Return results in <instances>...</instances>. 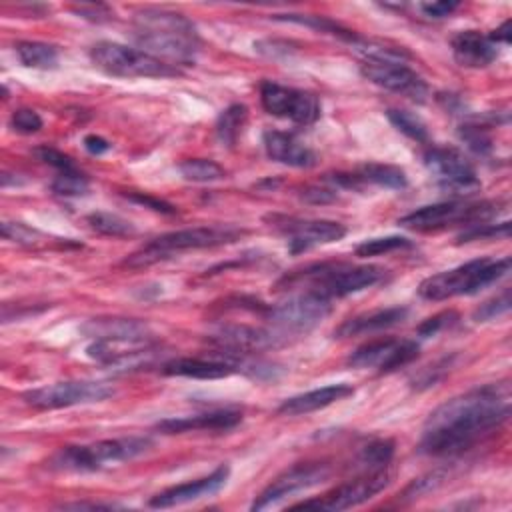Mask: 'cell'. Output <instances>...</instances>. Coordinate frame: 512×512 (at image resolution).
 Returning a JSON list of instances; mask_svg holds the SVG:
<instances>
[{
  "mask_svg": "<svg viewBox=\"0 0 512 512\" xmlns=\"http://www.w3.org/2000/svg\"><path fill=\"white\" fill-rule=\"evenodd\" d=\"M82 332L94 340H152L148 326L134 318H94Z\"/></svg>",
  "mask_w": 512,
  "mask_h": 512,
  "instance_id": "25",
  "label": "cell"
},
{
  "mask_svg": "<svg viewBox=\"0 0 512 512\" xmlns=\"http://www.w3.org/2000/svg\"><path fill=\"white\" fill-rule=\"evenodd\" d=\"M132 38L140 50L172 64H192L200 50V36L192 20L180 12L144 8L132 18Z\"/></svg>",
  "mask_w": 512,
  "mask_h": 512,
  "instance_id": "2",
  "label": "cell"
},
{
  "mask_svg": "<svg viewBox=\"0 0 512 512\" xmlns=\"http://www.w3.org/2000/svg\"><path fill=\"white\" fill-rule=\"evenodd\" d=\"M420 354L416 340H398V338H378L358 346L350 356L348 364L352 368H376L378 372H394Z\"/></svg>",
  "mask_w": 512,
  "mask_h": 512,
  "instance_id": "14",
  "label": "cell"
},
{
  "mask_svg": "<svg viewBox=\"0 0 512 512\" xmlns=\"http://www.w3.org/2000/svg\"><path fill=\"white\" fill-rule=\"evenodd\" d=\"M230 476V466L228 464H220L214 472H210L204 478L198 480H190L178 486H170L158 494H154L148 500L150 508H172V506H180V504H188L206 496L216 494L228 480Z\"/></svg>",
  "mask_w": 512,
  "mask_h": 512,
  "instance_id": "18",
  "label": "cell"
},
{
  "mask_svg": "<svg viewBox=\"0 0 512 512\" xmlns=\"http://www.w3.org/2000/svg\"><path fill=\"white\" fill-rule=\"evenodd\" d=\"M246 120L248 108L244 104H230L226 110H222L216 120V138L220 144L232 148L246 126Z\"/></svg>",
  "mask_w": 512,
  "mask_h": 512,
  "instance_id": "28",
  "label": "cell"
},
{
  "mask_svg": "<svg viewBox=\"0 0 512 512\" xmlns=\"http://www.w3.org/2000/svg\"><path fill=\"white\" fill-rule=\"evenodd\" d=\"M246 234L244 228L232 226V224H218V226H194L184 230L166 232L162 236H156L140 250L132 252L124 264L132 268H144L154 262H160L164 258H170L184 250H200V248H214L222 244H232L240 240Z\"/></svg>",
  "mask_w": 512,
  "mask_h": 512,
  "instance_id": "3",
  "label": "cell"
},
{
  "mask_svg": "<svg viewBox=\"0 0 512 512\" xmlns=\"http://www.w3.org/2000/svg\"><path fill=\"white\" fill-rule=\"evenodd\" d=\"M274 226L288 236V250L292 254L306 252L320 244L338 242L346 236V228L334 220H302V218H270Z\"/></svg>",
  "mask_w": 512,
  "mask_h": 512,
  "instance_id": "16",
  "label": "cell"
},
{
  "mask_svg": "<svg viewBox=\"0 0 512 512\" xmlns=\"http://www.w3.org/2000/svg\"><path fill=\"white\" fill-rule=\"evenodd\" d=\"M50 188L56 196H64V198L84 196L88 192V178L80 170L58 172V176L52 180Z\"/></svg>",
  "mask_w": 512,
  "mask_h": 512,
  "instance_id": "33",
  "label": "cell"
},
{
  "mask_svg": "<svg viewBox=\"0 0 512 512\" xmlns=\"http://www.w3.org/2000/svg\"><path fill=\"white\" fill-rule=\"evenodd\" d=\"M500 204L492 200H482V202H460V200H450V202H438L430 206L416 208L414 212L402 216L398 224L408 230H418V232H428V230H440L452 224H462V226H474L482 222H490L494 216H498Z\"/></svg>",
  "mask_w": 512,
  "mask_h": 512,
  "instance_id": "7",
  "label": "cell"
},
{
  "mask_svg": "<svg viewBox=\"0 0 512 512\" xmlns=\"http://www.w3.org/2000/svg\"><path fill=\"white\" fill-rule=\"evenodd\" d=\"M114 394V388H110L104 382L94 380H66V382H54L48 386L32 388L22 394L24 402L38 410H56V408H68L76 404H90V402H102Z\"/></svg>",
  "mask_w": 512,
  "mask_h": 512,
  "instance_id": "9",
  "label": "cell"
},
{
  "mask_svg": "<svg viewBox=\"0 0 512 512\" xmlns=\"http://www.w3.org/2000/svg\"><path fill=\"white\" fill-rule=\"evenodd\" d=\"M72 10H74L78 16L88 18V20H92V22H102V20H108V18H110V10H108L106 6H102V4H98V6H94V4H84V6H74Z\"/></svg>",
  "mask_w": 512,
  "mask_h": 512,
  "instance_id": "44",
  "label": "cell"
},
{
  "mask_svg": "<svg viewBox=\"0 0 512 512\" xmlns=\"http://www.w3.org/2000/svg\"><path fill=\"white\" fill-rule=\"evenodd\" d=\"M18 60L26 68L34 70H54L58 66V50L52 44L36 42V40H24L16 44Z\"/></svg>",
  "mask_w": 512,
  "mask_h": 512,
  "instance_id": "26",
  "label": "cell"
},
{
  "mask_svg": "<svg viewBox=\"0 0 512 512\" xmlns=\"http://www.w3.org/2000/svg\"><path fill=\"white\" fill-rule=\"evenodd\" d=\"M82 144H84V148H86L90 154H94V156H100V154H104V152L110 150V142L104 140L102 136H96V134L84 136Z\"/></svg>",
  "mask_w": 512,
  "mask_h": 512,
  "instance_id": "46",
  "label": "cell"
},
{
  "mask_svg": "<svg viewBox=\"0 0 512 512\" xmlns=\"http://www.w3.org/2000/svg\"><path fill=\"white\" fill-rule=\"evenodd\" d=\"M330 476L328 464L322 462H306L296 464L282 472L278 478H274L252 502L250 510H266L272 506H278L282 500L290 498L292 494L304 492L316 484H322Z\"/></svg>",
  "mask_w": 512,
  "mask_h": 512,
  "instance_id": "15",
  "label": "cell"
},
{
  "mask_svg": "<svg viewBox=\"0 0 512 512\" xmlns=\"http://www.w3.org/2000/svg\"><path fill=\"white\" fill-rule=\"evenodd\" d=\"M238 364L230 360H216V358H174L162 364V374L166 376H182V378H196V380H216L226 378L238 372Z\"/></svg>",
  "mask_w": 512,
  "mask_h": 512,
  "instance_id": "23",
  "label": "cell"
},
{
  "mask_svg": "<svg viewBox=\"0 0 512 512\" xmlns=\"http://www.w3.org/2000/svg\"><path fill=\"white\" fill-rule=\"evenodd\" d=\"M424 166L436 176L438 184L450 192H472L480 186L472 162L452 146H430L424 152Z\"/></svg>",
  "mask_w": 512,
  "mask_h": 512,
  "instance_id": "13",
  "label": "cell"
},
{
  "mask_svg": "<svg viewBox=\"0 0 512 512\" xmlns=\"http://www.w3.org/2000/svg\"><path fill=\"white\" fill-rule=\"evenodd\" d=\"M178 168L180 174L190 182H216L226 176V170L218 162L206 158H188L180 162Z\"/></svg>",
  "mask_w": 512,
  "mask_h": 512,
  "instance_id": "30",
  "label": "cell"
},
{
  "mask_svg": "<svg viewBox=\"0 0 512 512\" xmlns=\"http://www.w3.org/2000/svg\"><path fill=\"white\" fill-rule=\"evenodd\" d=\"M86 222L90 224L92 230L104 234V236H116V238H124V236H132L136 232L134 224L118 214H110V212H92L86 216Z\"/></svg>",
  "mask_w": 512,
  "mask_h": 512,
  "instance_id": "29",
  "label": "cell"
},
{
  "mask_svg": "<svg viewBox=\"0 0 512 512\" xmlns=\"http://www.w3.org/2000/svg\"><path fill=\"white\" fill-rule=\"evenodd\" d=\"M262 144L268 158L274 162L292 168H310L316 164V154L290 132L266 130L262 136Z\"/></svg>",
  "mask_w": 512,
  "mask_h": 512,
  "instance_id": "20",
  "label": "cell"
},
{
  "mask_svg": "<svg viewBox=\"0 0 512 512\" xmlns=\"http://www.w3.org/2000/svg\"><path fill=\"white\" fill-rule=\"evenodd\" d=\"M300 198L310 204H328V202L336 200V192L332 188H324V186H306L302 190Z\"/></svg>",
  "mask_w": 512,
  "mask_h": 512,
  "instance_id": "43",
  "label": "cell"
},
{
  "mask_svg": "<svg viewBox=\"0 0 512 512\" xmlns=\"http://www.w3.org/2000/svg\"><path fill=\"white\" fill-rule=\"evenodd\" d=\"M2 236L24 246H32L40 240V232L22 222H2Z\"/></svg>",
  "mask_w": 512,
  "mask_h": 512,
  "instance_id": "39",
  "label": "cell"
},
{
  "mask_svg": "<svg viewBox=\"0 0 512 512\" xmlns=\"http://www.w3.org/2000/svg\"><path fill=\"white\" fill-rule=\"evenodd\" d=\"M360 182L364 188L368 184L380 186V188H390V190H402L408 184V178L402 168L392 166V164H364L358 172Z\"/></svg>",
  "mask_w": 512,
  "mask_h": 512,
  "instance_id": "27",
  "label": "cell"
},
{
  "mask_svg": "<svg viewBox=\"0 0 512 512\" xmlns=\"http://www.w3.org/2000/svg\"><path fill=\"white\" fill-rule=\"evenodd\" d=\"M510 234V222L502 224H492V222H482L464 228L458 234V242H472V240H484V238H508Z\"/></svg>",
  "mask_w": 512,
  "mask_h": 512,
  "instance_id": "36",
  "label": "cell"
},
{
  "mask_svg": "<svg viewBox=\"0 0 512 512\" xmlns=\"http://www.w3.org/2000/svg\"><path fill=\"white\" fill-rule=\"evenodd\" d=\"M412 242L404 236H382V238H370L364 240L356 246V256L360 258H368V256H380V254H388L392 250H400V248H410Z\"/></svg>",
  "mask_w": 512,
  "mask_h": 512,
  "instance_id": "34",
  "label": "cell"
},
{
  "mask_svg": "<svg viewBox=\"0 0 512 512\" xmlns=\"http://www.w3.org/2000/svg\"><path fill=\"white\" fill-rule=\"evenodd\" d=\"M386 116L392 122V126L396 130H400L404 136H408L416 142H426L428 140V128L422 122V118L416 116L414 112H408V110H402V108H388Z\"/></svg>",
  "mask_w": 512,
  "mask_h": 512,
  "instance_id": "31",
  "label": "cell"
},
{
  "mask_svg": "<svg viewBox=\"0 0 512 512\" xmlns=\"http://www.w3.org/2000/svg\"><path fill=\"white\" fill-rule=\"evenodd\" d=\"M242 422V412L236 408H222L212 412H202L194 416L166 418L156 424V430L164 434H182L194 430H230Z\"/></svg>",
  "mask_w": 512,
  "mask_h": 512,
  "instance_id": "19",
  "label": "cell"
},
{
  "mask_svg": "<svg viewBox=\"0 0 512 512\" xmlns=\"http://www.w3.org/2000/svg\"><path fill=\"white\" fill-rule=\"evenodd\" d=\"M90 60L104 74L118 78H170L180 74L178 66H172L140 48L110 40L96 42L90 48Z\"/></svg>",
  "mask_w": 512,
  "mask_h": 512,
  "instance_id": "6",
  "label": "cell"
},
{
  "mask_svg": "<svg viewBox=\"0 0 512 512\" xmlns=\"http://www.w3.org/2000/svg\"><path fill=\"white\" fill-rule=\"evenodd\" d=\"M408 316V308L404 306H392V308H382L374 310L368 314H358L354 318L344 320L336 330V338H350V336H360V334H374L386 328H392L400 322H404Z\"/></svg>",
  "mask_w": 512,
  "mask_h": 512,
  "instance_id": "22",
  "label": "cell"
},
{
  "mask_svg": "<svg viewBox=\"0 0 512 512\" xmlns=\"http://www.w3.org/2000/svg\"><path fill=\"white\" fill-rule=\"evenodd\" d=\"M510 28H512V22L510 20H504L496 30H492L488 36L494 44L502 42V44H510Z\"/></svg>",
  "mask_w": 512,
  "mask_h": 512,
  "instance_id": "47",
  "label": "cell"
},
{
  "mask_svg": "<svg viewBox=\"0 0 512 512\" xmlns=\"http://www.w3.org/2000/svg\"><path fill=\"white\" fill-rule=\"evenodd\" d=\"M282 336L284 334L278 330H266L248 324H224L208 340L224 350L226 356H234L274 348L282 344Z\"/></svg>",
  "mask_w": 512,
  "mask_h": 512,
  "instance_id": "17",
  "label": "cell"
},
{
  "mask_svg": "<svg viewBox=\"0 0 512 512\" xmlns=\"http://www.w3.org/2000/svg\"><path fill=\"white\" fill-rule=\"evenodd\" d=\"M34 154H36V158H38L40 162H44V164L56 168L58 172L78 170L76 164H74V160H72L68 154H64V152H60V150H56V148H52V146H38V148L34 150Z\"/></svg>",
  "mask_w": 512,
  "mask_h": 512,
  "instance_id": "38",
  "label": "cell"
},
{
  "mask_svg": "<svg viewBox=\"0 0 512 512\" xmlns=\"http://www.w3.org/2000/svg\"><path fill=\"white\" fill-rule=\"evenodd\" d=\"M152 440L148 436L108 438L82 446H64L50 460L48 468L58 472H94L108 464L132 460L148 452Z\"/></svg>",
  "mask_w": 512,
  "mask_h": 512,
  "instance_id": "5",
  "label": "cell"
},
{
  "mask_svg": "<svg viewBox=\"0 0 512 512\" xmlns=\"http://www.w3.org/2000/svg\"><path fill=\"white\" fill-rule=\"evenodd\" d=\"M420 8L430 18H444L458 8V2H430V4H420Z\"/></svg>",
  "mask_w": 512,
  "mask_h": 512,
  "instance_id": "45",
  "label": "cell"
},
{
  "mask_svg": "<svg viewBox=\"0 0 512 512\" xmlns=\"http://www.w3.org/2000/svg\"><path fill=\"white\" fill-rule=\"evenodd\" d=\"M390 484V474L382 468V470H368L362 476H356L336 488H332L330 492L314 498V500H306L300 504H294L290 508L298 510H326V512H338V510H348L354 506H360L368 500H372L376 494H380L386 486Z\"/></svg>",
  "mask_w": 512,
  "mask_h": 512,
  "instance_id": "10",
  "label": "cell"
},
{
  "mask_svg": "<svg viewBox=\"0 0 512 512\" xmlns=\"http://www.w3.org/2000/svg\"><path fill=\"white\" fill-rule=\"evenodd\" d=\"M360 72L372 84L402 94L410 100L424 102L428 96L426 80L412 70L404 58H364Z\"/></svg>",
  "mask_w": 512,
  "mask_h": 512,
  "instance_id": "11",
  "label": "cell"
},
{
  "mask_svg": "<svg viewBox=\"0 0 512 512\" xmlns=\"http://www.w3.org/2000/svg\"><path fill=\"white\" fill-rule=\"evenodd\" d=\"M260 102L268 114L292 120L302 126L314 124L320 116V102L314 94L288 88L270 80H264L260 84Z\"/></svg>",
  "mask_w": 512,
  "mask_h": 512,
  "instance_id": "12",
  "label": "cell"
},
{
  "mask_svg": "<svg viewBox=\"0 0 512 512\" xmlns=\"http://www.w3.org/2000/svg\"><path fill=\"white\" fill-rule=\"evenodd\" d=\"M458 136L476 154H488L492 150V138L488 134V128L482 124L466 122L458 128Z\"/></svg>",
  "mask_w": 512,
  "mask_h": 512,
  "instance_id": "35",
  "label": "cell"
},
{
  "mask_svg": "<svg viewBox=\"0 0 512 512\" xmlns=\"http://www.w3.org/2000/svg\"><path fill=\"white\" fill-rule=\"evenodd\" d=\"M60 508H66V510H112V508H118L116 504H98V502H72V504H62Z\"/></svg>",
  "mask_w": 512,
  "mask_h": 512,
  "instance_id": "48",
  "label": "cell"
},
{
  "mask_svg": "<svg viewBox=\"0 0 512 512\" xmlns=\"http://www.w3.org/2000/svg\"><path fill=\"white\" fill-rule=\"evenodd\" d=\"M508 416L510 386L506 382L472 388L430 412L418 448L428 456H448L468 450L482 436L504 424Z\"/></svg>",
  "mask_w": 512,
  "mask_h": 512,
  "instance_id": "1",
  "label": "cell"
},
{
  "mask_svg": "<svg viewBox=\"0 0 512 512\" xmlns=\"http://www.w3.org/2000/svg\"><path fill=\"white\" fill-rule=\"evenodd\" d=\"M332 300L316 292H296L276 306H268L264 316L280 334L308 332L330 314Z\"/></svg>",
  "mask_w": 512,
  "mask_h": 512,
  "instance_id": "8",
  "label": "cell"
},
{
  "mask_svg": "<svg viewBox=\"0 0 512 512\" xmlns=\"http://www.w3.org/2000/svg\"><path fill=\"white\" fill-rule=\"evenodd\" d=\"M510 304H512V302H510V290L506 288L502 294H498V296L486 300L484 304H480V306L474 310L472 318H474L476 322H488V320L500 318L502 314H506V312L510 310Z\"/></svg>",
  "mask_w": 512,
  "mask_h": 512,
  "instance_id": "37",
  "label": "cell"
},
{
  "mask_svg": "<svg viewBox=\"0 0 512 512\" xmlns=\"http://www.w3.org/2000/svg\"><path fill=\"white\" fill-rule=\"evenodd\" d=\"M458 320V314L454 310H444L440 314H434L430 318H426L420 326H418V336L420 338H430L436 336L440 330H444L446 326L454 324Z\"/></svg>",
  "mask_w": 512,
  "mask_h": 512,
  "instance_id": "41",
  "label": "cell"
},
{
  "mask_svg": "<svg viewBox=\"0 0 512 512\" xmlns=\"http://www.w3.org/2000/svg\"><path fill=\"white\" fill-rule=\"evenodd\" d=\"M126 198L132 200V202H136V204H142V206H146V208H150V210H154V212H162V214H174V212H176V208H174L172 204H168L166 200L154 198V196H150V194L130 192V194H126Z\"/></svg>",
  "mask_w": 512,
  "mask_h": 512,
  "instance_id": "42",
  "label": "cell"
},
{
  "mask_svg": "<svg viewBox=\"0 0 512 512\" xmlns=\"http://www.w3.org/2000/svg\"><path fill=\"white\" fill-rule=\"evenodd\" d=\"M510 270V256L500 260L494 258H476L466 264H460L452 270H444L424 278L418 286V294L424 300H446L462 294H478L490 284L498 282Z\"/></svg>",
  "mask_w": 512,
  "mask_h": 512,
  "instance_id": "4",
  "label": "cell"
},
{
  "mask_svg": "<svg viewBox=\"0 0 512 512\" xmlns=\"http://www.w3.org/2000/svg\"><path fill=\"white\" fill-rule=\"evenodd\" d=\"M352 394H354V388L350 384H330V386H322V388L286 398L278 406V412L288 414V416H300V414H308V412L326 408V406H330L338 400H344Z\"/></svg>",
  "mask_w": 512,
  "mask_h": 512,
  "instance_id": "24",
  "label": "cell"
},
{
  "mask_svg": "<svg viewBox=\"0 0 512 512\" xmlns=\"http://www.w3.org/2000/svg\"><path fill=\"white\" fill-rule=\"evenodd\" d=\"M394 456V440L388 438H380V440H372L368 446L362 448L358 462L368 470H382L388 466V462Z\"/></svg>",
  "mask_w": 512,
  "mask_h": 512,
  "instance_id": "32",
  "label": "cell"
},
{
  "mask_svg": "<svg viewBox=\"0 0 512 512\" xmlns=\"http://www.w3.org/2000/svg\"><path fill=\"white\" fill-rule=\"evenodd\" d=\"M10 126L20 134H34L42 128V118L30 108H18L10 116Z\"/></svg>",
  "mask_w": 512,
  "mask_h": 512,
  "instance_id": "40",
  "label": "cell"
},
{
  "mask_svg": "<svg viewBox=\"0 0 512 512\" xmlns=\"http://www.w3.org/2000/svg\"><path fill=\"white\" fill-rule=\"evenodd\" d=\"M454 60L464 68H484L498 56V44L478 30H462L452 38Z\"/></svg>",
  "mask_w": 512,
  "mask_h": 512,
  "instance_id": "21",
  "label": "cell"
}]
</instances>
